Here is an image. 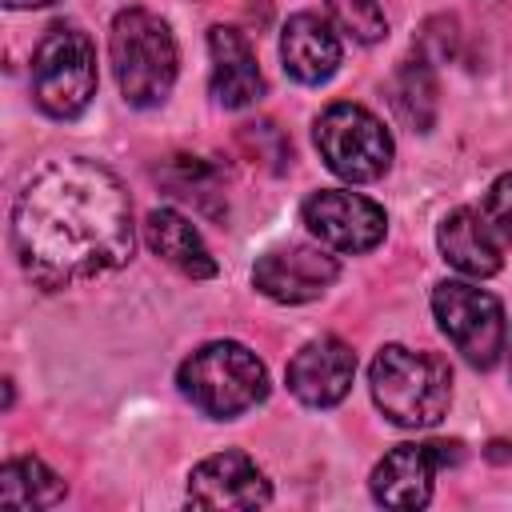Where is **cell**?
Returning <instances> with one entry per match:
<instances>
[{"label":"cell","mask_w":512,"mask_h":512,"mask_svg":"<svg viewBox=\"0 0 512 512\" xmlns=\"http://www.w3.org/2000/svg\"><path fill=\"white\" fill-rule=\"evenodd\" d=\"M132 204L124 184L96 160H48L20 188L12 208V248L40 288H68L128 264Z\"/></svg>","instance_id":"6da1fadb"},{"label":"cell","mask_w":512,"mask_h":512,"mask_svg":"<svg viewBox=\"0 0 512 512\" xmlns=\"http://www.w3.org/2000/svg\"><path fill=\"white\" fill-rule=\"evenodd\" d=\"M368 388L376 408L400 428H432L444 420L452 400V372L432 352H412L388 344L368 368Z\"/></svg>","instance_id":"7a4b0ae2"},{"label":"cell","mask_w":512,"mask_h":512,"mask_svg":"<svg viewBox=\"0 0 512 512\" xmlns=\"http://www.w3.org/2000/svg\"><path fill=\"white\" fill-rule=\"evenodd\" d=\"M108 56L120 96L132 108H156L176 84V40L148 8H124L108 32Z\"/></svg>","instance_id":"3957f363"},{"label":"cell","mask_w":512,"mask_h":512,"mask_svg":"<svg viewBox=\"0 0 512 512\" xmlns=\"http://www.w3.org/2000/svg\"><path fill=\"white\" fill-rule=\"evenodd\" d=\"M176 384L192 400V408H200L204 416H216V420L240 416L268 396L264 364L256 360L252 348H244L236 340H212V344L196 348L180 364Z\"/></svg>","instance_id":"277c9868"},{"label":"cell","mask_w":512,"mask_h":512,"mask_svg":"<svg viewBox=\"0 0 512 512\" xmlns=\"http://www.w3.org/2000/svg\"><path fill=\"white\" fill-rule=\"evenodd\" d=\"M96 96V48L76 24H52L32 56V100L56 120H72Z\"/></svg>","instance_id":"5b68a950"},{"label":"cell","mask_w":512,"mask_h":512,"mask_svg":"<svg viewBox=\"0 0 512 512\" xmlns=\"http://www.w3.org/2000/svg\"><path fill=\"white\" fill-rule=\"evenodd\" d=\"M316 148L324 156V164L352 180V184H368V180H380L392 164V136L388 128L360 104H332L316 116Z\"/></svg>","instance_id":"8992f818"},{"label":"cell","mask_w":512,"mask_h":512,"mask_svg":"<svg viewBox=\"0 0 512 512\" xmlns=\"http://www.w3.org/2000/svg\"><path fill=\"white\" fill-rule=\"evenodd\" d=\"M432 312H436L440 332L452 340V348L472 368H492L500 360L508 344V324L492 292L464 284V280H444L432 292Z\"/></svg>","instance_id":"52a82bcc"},{"label":"cell","mask_w":512,"mask_h":512,"mask_svg":"<svg viewBox=\"0 0 512 512\" xmlns=\"http://www.w3.org/2000/svg\"><path fill=\"white\" fill-rule=\"evenodd\" d=\"M460 460L456 440H424V444H396L372 468V496L384 508H424L432 500L436 472Z\"/></svg>","instance_id":"ba28073f"},{"label":"cell","mask_w":512,"mask_h":512,"mask_svg":"<svg viewBox=\"0 0 512 512\" xmlns=\"http://www.w3.org/2000/svg\"><path fill=\"white\" fill-rule=\"evenodd\" d=\"M304 224L308 232L336 248V252H368L384 240V208L372 204L360 192H344V188H320L304 200Z\"/></svg>","instance_id":"9c48e42d"},{"label":"cell","mask_w":512,"mask_h":512,"mask_svg":"<svg viewBox=\"0 0 512 512\" xmlns=\"http://www.w3.org/2000/svg\"><path fill=\"white\" fill-rule=\"evenodd\" d=\"M336 260L324 248L312 244H288V248H272L256 260L252 268V284L280 304H304L316 300L332 280H336Z\"/></svg>","instance_id":"30bf717a"},{"label":"cell","mask_w":512,"mask_h":512,"mask_svg":"<svg viewBox=\"0 0 512 512\" xmlns=\"http://www.w3.org/2000/svg\"><path fill=\"white\" fill-rule=\"evenodd\" d=\"M272 500V484L244 452H216L200 460L188 476L192 508H264Z\"/></svg>","instance_id":"8fae6325"},{"label":"cell","mask_w":512,"mask_h":512,"mask_svg":"<svg viewBox=\"0 0 512 512\" xmlns=\"http://www.w3.org/2000/svg\"><path fill=\"white\" fill-rule=\"evenodd\" d=\"M352 376H356V352L336 336L308 340L288 360V388L308 408L340 404L348 396V388H352Z\"/></svg>","instance_id":"7c38bea8"},{"label":"cell","mask_w":512,"mask_h":512,"mask_svg":"<svg viewBox=\"0 0 512 512\" xmlns=\"http://www.w3.org/2000/svg\"><path fill=\"white\" fill-rule=\"evenodd\" d=\"M208 52H212V96L224 108H248L264 96V76L244 32L224 24L208 28Z\"/></svg>","instance_id":"4fadbf2b"},{"label":"cell","mask_w":512,"mask_h":512,"mask_svg":"<svg viewBox=\"0 0 512 512\" xmlns=\"http://www.w3.org/2000/svg\"><path fill=\"white\" fill-rule=\"evenodd\" d=\"M280 60L284 72L300 84H324L340 68V36L332 24L316 12H296L284 24L280 36Z\"/></svg>","instance_id":"5bb4252c"},{"label":"cell","mask_w":512,"mask_h":512,"mask_svg":"<svg viewBox=\"0 0 512 512\" xmlns=\"http://www.w3.org/2000/svg\"><path fill=\"white\" fill-rule=\"evenodd\" d=\"M436 240H440L444 260L456 272H464V276H476L480 280V276L500 272V264H504V244L496 240V232L488 228V220L480 216V208H456V212H448L440 220Z\"/></svg>","instance_id":"9a60e30c"},{"label":"cell","mask_w":512,"mask_h":512,"mask_svg":"<svg viewBox=\"0 0 512 512\" xmlns=\"http://www.w3.org/2000/svg\"><path fill=\"white\" fill-rule=\"evenodd\" d=\"M144 236H148V248L160 260H168L172 268H180L184 276H192V280L216 276V260H212L208 244L200 240L192 220L180 216L176 208H152L144 220Z\"/></svg>","instance_id":"2e32d148"},{"label":"cell","mask_w":512,"mask_h":512,"mask_svg":"<svg viewBox=\"0 0 512 512\" xmlns=\"http://www.w3.org/2000/svg\"><path fill=\"white\" fill-rule=\"evenodd\" d=\"M388 104L396 112L400 124H408L412 132H428L436 120V76H432V60L428 56H408L392 84H388Z\"/></svg>","instance_id":"e0dca14e"},{"label":"cell","mask_w":512,"mask_h":512,"mask_svg":"<svg viewBox=\"0 0 512 512\" xmlns=\"http://www.w3.org/2000/svg\"><path fill=\"white\" fill-rule=\"evenodd\" d=\"M64 500V480L36 456H16L0 468V504L8 508H52Z\"/></svg>","instance_id":"ac0fdd59"},{"label":"cell","mask_w":512,"mask_h":512,"mask_svg":"<svg viewBox=\"0 0 512 512\" xmlns=\"http://www.w3.org/2000/svg\"><path fill=\"white\" fill-rule=\"evenodd\" d=\"M156 180H160L172 196L192 200V204L204 208V212H216L212 196H224V192H220V168H212V164L200 160V156H168V160L156 168Z\"/></svg>","instance_id":"d6986e66"},{"label":"cell","mask_w":512,"mask_h":512,"mask_svg":"<svg viewBox=\"0 0 512 512\" xmlns=\"http://www.w3.org/2000/svg\"><path fill=\"white\" fill-rule=\"evenodd\" d=\"M328 8L340 20V28L360 44H376L388 36V16L380 0H328Z\"/></svg>","instance_id":"ffe728a7"},{"label":"cell","mask_w":512,"mask_h":512,"mask_svg":"<svg viewBox=\"0 0 512 512\" xmlns=\"http://www.w3.org/2000/svg\"><path fill=\"white\" fill-rule=\"evenodd\" d=\"M480 216L488 220V228L496 232V240L508 248V244H512V172L500 176V180L488 188V196H484V204H480Z\"/></svg>","instance_id":"44dd1931"},{"label":"cell","mask_w":512,"mask_h":512,"mask_svg":"<svg viewBox=\"0 0 512 512\" xmlns=\"http://www.w3.org/2000/svg\"><path fill=\"white\" fill-rule=\"evenodd\" d=\"M8 8H44V4H52V0H4Z\"/></svg>","instance_id":"7402d4cb"}]
</instances>
